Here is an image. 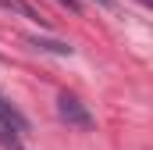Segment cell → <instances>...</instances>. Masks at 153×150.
<instances>
[{
    "label": "cell",
    "mask_w": 153,
    "mask_h": 150,
    "mask_svg": "<svg viewBox=\"0 0 153 150\" xmlns=\"http://www.w3.org/2000/svg\"><path fill=\"white\" fill-rule=\"evenodd\" d=\"M57 114H61V122H68L75 129H93V114L75 93H61L57 97Z\"/></svg>",
    "instance_id": "1"
},
{
    "label": "cell",
    "mask_w": 153,
    "mask_h": 150,
    "mask_svg": "<svg viewBox=\"0 0 153 150\" xmlns=\"http://www.w3.org/2000/svg\"><path fill=\"white\" fill-rule=\"evenodd\" d=\"M0 125H4V129H11V132H18V136H25V132H29L25 114L18 111V107H14V104L4 97V93H0Z\"/></svg>",
    "instance_id": "2"
},
{
    "label": "cell",
    "mask_w": 153,
    "mask_h": 150,
    "mask_svg": "<svg viewBox=\"0 0 153 150\" xmlns=\"http://www.w3.org/2000/svg\"><path fill=\"white\" fill-rule=\"evenodd\" d=\"M32 46H39V50H53V54H61V57H68V54H71V46H68V43H50V39H39V36H32Z\"/></svg>",
    "instance_id": "3"
},
{
    "label": "cell",
    "mask_w": 153,
    "mask_h": 150,
    "mask_svg": "<svg viewBox=\"0 0 153 150\" xmlns=\"http://www.w3.org/2000/svg\"><path fill=\"white\" fill-rule=\"evenodd\" d=\"M0 7H7V11H18V14H25V18H36V11L29 7V4H22V0H0ZM39 22V18H36Z\"/></svg>",
    "instance_id": "4"
},
{
    "label": "cell",
    "mask_w": 153,
    "mask_h": 150,
    "mask_svg": "<svg viewBox=\"0 0 153 150\" xmlns=\"http://www.w3.org/2000/svg\"><path fill=\"white\" fill-rule=\"evenodd\" d=\"M61 4H64L68 11H75V14H78V11H82V4H78V0H61Z\"/></svg>",
    "instance_id": "5"
},
{
    "label": "cell",
    "mask_w": 153,
    "mask_h": 150,
    "mask_svg": "<svg viewBox=\"0 0 153 150\" xmlns=\"http://www.w3.org/2000/svg\"><path fill=\"white\" fill-rule=\"evenodd\" d=\"M96 4H100V7H107V11H114V7H117L114 0H96Z\"/></svg>",
    "instance_id": "6"
}]
</instances>
